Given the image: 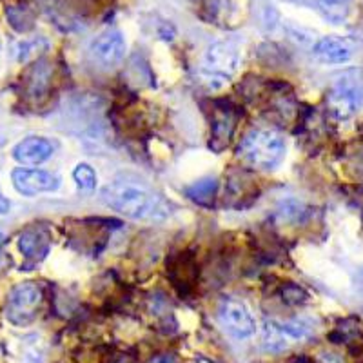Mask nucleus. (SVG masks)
Instances as JSON below:
<instances>
[{"label":"nucleus","instance_id":"17","mask_svg":"<svg viewBox=\"0 0 363 363\" xmlns=\"http://www.w3.org/2000/svg\"><path fill=\"white\" fill-rule=\"evenodd\" d=\"M73 180L80 191H84V193H91V191L96 187V180H99V177H96V171L93 169L89 164H79L73 169Z\"/></svg>","mask_w":363,"mask_h":363},{"label":"nucleus","instance_id":"18","mask_svg":"<svg viewBox=\"0 0 363 363\" xmlns=\"http://www.w3.org/2000/svg\"><path fill=\"white\" fill-rule=\"evenodd\" d=\"M40 48L42 50L48 48V42L42 40V38H38V40H31V42H22V44L18 45L17 58L21 60V62H26V60H29V58H33L35 55L38 53Z\"/></svg>","mask_w":363,"mask_h":363},{"label":"nucleus","instance_id":"2","mask_svg":"<svg viewBox=\"0 0 363 363\" xmlns=\"http://www.w3.org/2000/svg\"><path fill=\"white\" fill-rule=\"evenodd\" d=\"M238 157L256 169H274L285 157L284 135L274 129H252L240 142Z\"/></svg>","mask_w":363,"mask_h":363},{"label":"nucleus","instance_id":"8","mask_svg":"<svg viewBox=\"0 0 363 363\" xmlns=\"http://www.w3.org/2000/svg\"><path fill=\"white\" fill-rule=\"evenodd\" d=\"M91 57L102 67H116L125 57V38L118 29H106L91 42Z\"/></svg>","mask_w":363,"mask_h":363},{"label":"nucleus","instance_id":"13","mask_svg":"<svg viewBox=\"0 0 363 363\" xmlns=\"http://www.w3.org/2000/svg\"><path fill=\"white\" fill-rule=\"evenodd\" d=\"M51 84V66L45 60H38L28 73V82H26V89L28 95L35 100L44 99Z\"/></svg>","mask_w":363,"mask_h":363},{"label":"nucleus","instance_id":"21","mask_svg":"<svg viewBox=\"0 0 363 363\" xmlns=\"http://www.w3.org/2000/svg\"><path fill=\"white\" fill-rule=\"evenodd\" d=\"M4 240H6L4 233H0V249H2V245H4Z\"/></svg>","mask_w":363,"mask_h":363},{"label":"nucleus","instance_id":"7","mask_svg":"<svg viewBox=\"0 0 363 363\" xmlns=\"http://www.w3.org/2000/svg\"><path fill=\"white\" fill-rule=\"evenodd\" d=\"M216 314H218L222 329L233 338L245 340L255 335L256 320L245 301L236 300V298H223Z\"/></svg>","mask_w":363,"mask_h":363},{"label":"nucleus","instance_id":"6","mask_svg":"<svg viewBox=\"0 0 363 363\" xmlns=\"http://www.w3.org/2000/svg\"><path fill=\"white\" fill-rule=\"evenodd\" d=\"M42 303V291L33 281L15 285L8 294L6 318L13 325L24 327L37 318V311Z\"/></svg>","mask_w":363,"mask_h":363},{"label":"nucleus","instance_id":"16","mask_svg":"<svg viewBox=\"0 0 363 363\" xmlns=\"http://www.w3.org/2000/svg\"><path fill=\"white\" fill-rule=\"evenodd\" d=\"M216 186H218V184H216L215 178H206V180H200L196 182V184H193V186L187 189V196L193 199L194 202L207 203L209 200H213V196H215Z\"/></svg>","mask_w":363,"mask_h":363},{"label":"nucleus","instance_id":"11","mask_svg":"<svg viewBox=\"0 0 363 363\" xmlns=\"http://www.w3.org/2000/svg\"><path fill=\"white\" fill-rule=\"evenodd\" d=\"M313 55L322 64H347L354 57V45L349 38L329 35L313 45Z\"/></svg>","mask_w":363,"mask_h":363},{"label":"nucleus","instance_id":"5","mask_svg":"<svg viewBox=\"0 0 363 363\" xmlns=\"http://www.w3.org/2000/svg\"><path fill=\"white\" fill-rule=\"evenodd\" d=\"M313 327L309 322L296 318L289 322H277V320H265L262 327V347L267 352H284L293 343L309 338Z\"/></svg>","mask_w":363,"mask_h":363},{"label":"nucleus","instance_id":"3","mask_svg":"<svg viewBox=\"0 0 363 363\" xmlns=\"http://www.w3.org/2000/svg\"><path fill=\"white\" fill-rule=\"evenodd\" d=\"M330 115L338 120L351 118L363 106V79L359 71L340 74L327 95Z\"/></svg>","mask_w":363,"mask_h":363},{"label":"nucleus","instance_id":"1","mask_svg":"<svg viewBox=\"0 0 363 363\" xmlns=\"http://www.w3.org/2000/svg\"><path fill=\"white\" fill-rule=\"evenodd\" d=\"M102 200L125 218L136 222H162L173 215V206L142 184L116 180L102 189Z\"/></svg>","mask_w":363,"mask_h":363},{"label":"nucleus","instance_id":"12","mask_svg":"<svg viewBox=\"0 0 363 363\" xmlns=\"http://www.w3.org/2000/svg\"><path fill=\"white\" fill-rule=\"evenodd\" d=\"M51 247V235L42 227H29L18 236V249L29 260H42Z\"/></svg>","mask_w":363,"mask_h":363},{"label":"nucleus","instance_id":"14","mask_svg":"<svg viewBox=\"0 0 363 363\" xmlns=\"http://www.w3.org/2000/svg\"><path fill=\"white\" fill-rule=\"evenodd\" d=\"M351 0H318V9L330 24H343L349 15Z\"/></svg>","mask_w":363,"mask_h":363},{"label":"nucleus","instance_id":"19","mask_svg":"<svg viewBox=\"0 0 363 363\" xmlns=\"http://www.w3.org/2000/svg\"><path fill=\"white\" fill-rule=\"evenodd\" d=\"M9 209H11V203H9V200L0 191V215H8Z\"/></svg>","mask_w":363,"mask_h":363},{"label":"nucleus","instance_id":"20","mask_svg":"<svg viewBox=\"0 0 363 363\" xmlns=\"http://www.w3.org/2000/svg\"><path fill=\"white\" fill-rule=\"evenodd\" d=\"M149 363H174V358L173 356L164 354V356H157V358H153Z\"/></svg>","mask_w":363,"mask_h":363},{"label":"nucleus","instance_id":"10","mask_svg":"<svg viewBox=\"0 0 363 363\" xmlns=\"http://www.w3.org/2000/svg\"><path fill=\"white\" fill-rule=\"evenodd\" d=\"M57 145L44 136H28L13 147V158L21 165L37 167L55 155Z\"/></svg>","mask_w":363,"mask_h":363},{"label":"nucleus","instance_id":"4","mask_svg":"<svg viewBox=\"0 0 363 363\" xmlns=\"http://www.w3.org/2000/svg\"><path fill=\"white\" fill-rule=\"evenodd\" d=\"M240 45L236 40H218L211 44L203 57V74L209 82L220 80V84H225L236 73L240 66Z\"/></svg>","mask_w":363,"mask_h":363},{"label":"nucleus","instance_id":"9","mask_svg":"<svg viewBox=\"0 0 363 363\" xmlns=\"http://www.w3.org/2000/svg\"><path fill=\"white\" fill-rule=\"evenodd\" d=\"M11 182L15 189L24 196H35L40 193H53L60 187V178L50 171L42 169H26L17 167L11 173Z\"/></svg>","mask_w":363,"mask_h":363},{"label":"nucleus","instance_id":"15","mask_svg":"<svg viewBox=\"0 0 363 363\" xmlns=\"http://www.w3.org/2000/svg\"><path fill=\"white\" fill-rule=\"evenodd\" d=\"M233 129H235V120L231 118L229 113H223V115L216 116L215 124H213V145H215V142H220L218 151L229 144Z\"/></svg>","mask_w":363,"mask_h":363}]
</instances>
